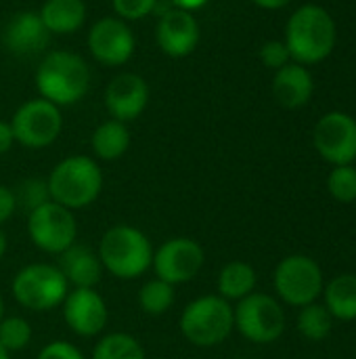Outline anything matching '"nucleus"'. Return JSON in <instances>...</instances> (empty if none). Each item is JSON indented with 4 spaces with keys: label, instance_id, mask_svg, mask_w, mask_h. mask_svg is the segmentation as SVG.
Masks as SVG:
<instances>
[{
    "label": "nucleus",
    "instance_id": "obj_1",
    "mask_svg": "<svg viewBox=\"0 0 356 359\" xmlns=\"http://www.w3.org/2000/svg\"><path fill=\"white\" fill-rule=\"evenodd\" d=\"M36 86L40 97L57 107L73 105L88 93L90 69L76 53L50 50L36 69Z\"/></svg>",
    "mask_w": 356,
    "mask_h": 359
},
{
    "label": "nucleus",
    "instance_id": "obj_2",
    "mask_svg": "<svg viewBox=\"0 0 356 359\" xmlns=\"http://www.w3.org/2000/svg\"><path fill=\"white\" fill-rule=\"evenodd\" d=\"M46 183L52 202L78 210L90 206L99 198L103 189V172L92 158L69 156L50 170Z\"/></svg>",
    "mask_w": 356,
    "mask_h": 359
},
{
    "label": "nucleus",
    "instance_id": "obj_3",
    "mask_svg": "<svg viewBox=\"0 0 356 359\" xmlns=\"http://www.w3.org/2000/svg\"><path fill=\"white\" fill-rule=\"evenodd\" d=\"M97 255L103 269L120 280H134L153 263V246L149 238L132 225H113L107 229Z\"/></svg>",
    "mask_w": 356,
    "mask_h": 359
},
{
    "label": "nucleus",
    "instance_id": "obj_4",
    "mask_svg": "<svg viewBox=\"0 0 356 359\" xmlns=\"http://www.w3.org/2000/svg\"><path fill=\"white\" fill-rule=\"evenodd\" d=\"M285 36V46L298 63H317L334 48L336 23L325 8L306 4L292 15Z\"/></svg>",
    "mask_w": 356,
    "mask_h": 359
},
{
    "label": "nucleus",
    "instance_id": "obj_5",
    "mask_svg": "<svg viewBox=\"0 0 356 359\" xmlns=\"http://www.w3.org/2000/svg\"><path fill=\"white\" fill-rule=\"evenodd\" d=\"M183 337L195 347H216L235 328V311L229 301L208 294L191 301L178 320Z\"/></svg>",
    "mask_w": 356,
    "mask_h": 359
},
{
    "label": "nucleus",
    "instance_id": "obj_6",
    "mask_svg": "<svg viewBox=\"0 0 356 359\" xmlns=\"http://www.w3.org/2000/svg\"><path fill=\"white\" fill-rule=\"evenodd\" d=\"M10 292L15 301L29 311H50L65 301L69 284L57 265L31 263L17 271Z\"/></svg>",
    "mask_w": 356,
    "mask_h": 359
},
{
    "label": "nucleus",
    "instance_id": "obj_7",
    "mask_svg": "<svg viewBox=\"0 0 356 359\" xmlns=\"http://www.w3.org/2000/svg\"><path fill=\"white\" fill-rule=\"evenodd\" d=\"M15 143H21L29 149H42L57 141L63 128L61 109L46 99L25 101L10 120Z\"/></svg>",
    "mask_w": 356,
    "mask_h": 359
},
{
    "label": "nucleus",
    "instance_id": "obj_8",
    "mask_svg": "<svg viewBox=\"0 0 356 359\" xmlns=\"http://www.w3.org/2000/svg\"><path fill=\"white\" fill-rule=\"evenodd\" d=\"M27 233L34 246H38L42 252L61 255L76 244V217L69 208L50 200L27 212Z\"/></svg>",
    "mask_w": 356,
    "mask_h": 359
},
{
    "label": "nucleus",
    "instance_id": "obj_9",
    "mask_svg": "<svg viewBox=\"0 0 356 359\" xmlns=\"http://www.w3.org/2000/svg\"><path fill=\"white\" fill-rule=\"evenodd\" d=\"M235 328L252 343H273L285 330V313L281 305L262 292H252L237 303Z\"/></svg>",
    "mask_w": 356,
    "mask_h": 359
},
{
    "label": "nucleus",
    "instance_id": "obj_10",
    "mask_svg": "<svg viewBox=\"0 0 356 359\" xmlns=\"http://www.w3.org/2000/svg\"><path fill=\"white\" fill-rule=\"evenodd\" d=\"M275 290L287 305H311L323 292L321 267L306 255L285 257L275 269Z\"/></svg>",
    "mask_w": 356,
    "mask_h": 359
},
{
    "label": "nucleus",
    "instance_id": "obj_11",
    "mask_svg": "<svg viewBox=\"0 0 356 359\" xmlns=\"http://www.w3.org/2000/svg\"><path fill=\"white\" fill-rule=\"evenodd\" d=\"M206 252L199 242L191 238H172L153 252L155 276L172 286L191 282L204 267Z\"/></svg>",
    "mask_w": 356,
    "mask_h": 359
},
{
    "label": "nucleus",
    "instance_id": "obj_12",
    "mask_svg": "<svg viewBox=\"0 0 356 359\" xmlns=\"http://www.w3.org/2000/svg\"><path fill=\"white\" fill-rule=\"evenodd\" d=\"M88 48L99 63L107 67H118L132 57L134 34L124 19L103 17L88 32Z\"/></svg>",
    "mask_w": 356,
    "mask_h": 359
},
{
    "label": "nucleus",
    "instance_id": "obj_13",
    "mask_svg": "<svg viewBox=\"0 0 356 359\" xmlns=\"http://www.w3.org/2000/svg\"><path fill=\"white\" fill-rule=\"evenodd\" d=\"M315 147L336 166L353 164L356 160V122L342 111L323 116L315 128Z\"/></svg>",
    "mask_w": 356,
    "mask_h": 359
},
{
    "label": "nucleus",
    "instance_id": "obj_14",
    "mask_svg": "<svg viewBox=\"0 0 356 359\" xmlns=\"http://www.w3.org/2000/svg\"><path fill=\"white\" fill-rule=\"evenodd\" d=\"M63 305V318L71 332L78 337H97L107 326V305L94 288H73L67 292Z\"/></svg>",
    "mask_w": 356,
    "mask_h": 359
},
{
    "label": "nucleus",
    "instance_id": "obj_15",
    "mask_svg": "<svg viewBox=\"0 0 356 359\" xmlns=\"http://www.w3.org/2000/svg\"><path fill=\"white\" fill-rule=\"evenodd\" d=\"M155 38L164 55L180 59L197 48L201 29L193 13L183 8H172L159 17Z\"/></svg>",
    "mask_w": 356,
    "mask_h": 359
},
{
    "label": "nucleus",
    "instance_id": "obj_16",
    "mask_svg": "<svg viewBox=\"0 0 356 359\" xmlns=\"http://www.w3.org/2000/svg\"><path fill=\"white\" fill-rule=\"evenodd\" d=\"M149 103V84L138 74L115 76L105 90V107L113 120H136Z\"/></svg>",
    "mask_w": 356,
    "mask_h": 359
},
{
    "label": "nucleus",
    "instance_id": "obj_17",
    "mask_svg": "<svg viewBox=\"0 0 356 359\" xmlns=\"http://www.w3.org/2000/svg\"><path fill=\"white\" fill-rule=\"evenodd\" d=\"M2 40L13 55L31 57L42 53L48 46L50 32L42 23L40 15L34 11H21L10 17L4 27Z\"/></svg>",
    "mask_w": 356,
    "mask_h": 359
},
{
    "label": "nucleus",
    "instance_id": "obj_18",
    "mask_svg": "<svg viewBox=\"0 0 356 359\" xmlns=\"http://www.w3.org/2000/svg\"><path fill=\"white\" fill-rule=\"evenodd\" d=\"M59 269L65 276L67 284L73 288H94L101 282L103 276V265L99 255L80 244H71L65 252L59 255Z\"/></svg>",
    "mask_w": 356,
    "mask_h": 359
},
{
    "label": "nucleus",
    "instance_id": "obj_19",
    "mask_svg": "<svg viewBox=\"0 0 356 359\" xmlns=\"http://www.w3.org/2000/svg\"><path fill=\"white\" fill-rule=\"evenodd\" d=\"M273 93L283 107H302L313 95V78L302 65L287 63L277 69L273 80Z\"/></svg>",
    "mask_w": 356,
    "mask_h": 359
},
{
    "label": "nucleus",
    "instance_id": "obj_20",
    "mask_svg": "<svg viewBox=\"0 0 356 359\" xmlns=\"http://www.w3.org/2000/svg\"><path fill=\"white\" fill-rule=\"evenodd\" d=\"M46 29L57 36L76 34L86 21L84 0H46L38 11Z\"/></svg>",
    "mask_w": 356,
    "mask_h": 359
},
{
    "label": "nucleus",
    "instance_id": "obj_21",
    "mask_svg": "<svg viewBox=\"0 0 356 359\" xmlns=\"http://www.w3.org/2000/svg\"><path fill=\"white\" fill-rule=\"evenodd\" d=\"M92 151L99 160L103 162H113L118 158H122L128 147H130V130L124 122L120 120H107L103 124H99L92 133L90 139Z\"/></svg>",
    "mask_w": 356,
    "mask_h": 359
},
{
    "label": "nucleus",
    "instance_id": "obj_22",
    "mask_svg": "<svg viewBox=\"0 0 356 359\" xmlns=\"http://www.w3.org/2000/svg\"><path fill=\"white\" fill-rule=\"evenodd\" d=\"M256 288V271L243 261L227 263L218 276V297L225 301H241Z\"/></svg>",
    "mask_w": 356,
    "mask_h": 359
},
{
    "label": "nucleus",
    "instance_id": "obj_23",
    "mask_svg": "<svg viewBox=\"0 0 356 359\" xmlns=\"http://www.w3.org/2000/svg\"><path fill=\"white\" fill-rule=\"evenodd\" d=\"M325 303L332 318L353 322L356 320V276H336L325 288Z\"/></svg>",
    "mask_w": 356,
    "mask_h": 359
},
{
    "label": "nucleus",
    "instance_id": "obj_24",
    "mask_svg": "<svg viewBox=\"0 0 356 359\" xmlns=\"http://www.w3.org/2000/svg\"><path fill=\"white\" fill-rule=\"evenodd\" d=\"M92 359H147L141 343L126 332L105 334L92 351Z\"/></svg>",
    "mask_w": 356,
    "mask_h": 359
},
{
    "label": "nucleus",
    "instance_id": "obj_25",
    "mask_svg": "<svg viewBox=\"0 0 356 359\" xmlns=\"http://www.w3.org/2000/svg\"><path fill=\"white\" fill-rule=\"evenodd\" d=\"M138 305L147 316H162L174 305V286L155 278L138 290Z\"/></svg>",
    "mask_w": 356,
    "mask_h": 359
},
{
    "label": "nucleus",
    "instance_id": "obj_26",
    "mask_svg": "<svg viewBox=\"0 0 356 359\" xmlns=\"http://www.w3.org/2000/svg\"><path fill=\"white\" fill-rule=\"evenodd\" d=\"M298 330L308 341H323L332 332V313L317 303L304 305L298 316Z\"/></svg>",
    "mask_w": 356,
    "mask_h": 359
},
{
    "label": "nucleus",
    "instance_id": "obj_27",
    "mask_svg": "<svg viewBox=\"0 0 356 359\" xmlns=\"http://www.w3.org/2000/svg\"><path fill=\"white\" fill-rule=\"evenodd\" d=\"M31 343V326L27 320L13 316L0 322V345L10 351H21Z\"/></svg>",
    "mask_w": 356,
    "mask_h": 359
},
{
    "label": "nucleus",
    "instance_id": "obj_28",
    "mask_svg": "<svg viewBox=\"0 0 356 359\" xmlns=\"http://www.w3.org/2000/svg\"><path fill=\"white\" fill-rule=\"evenodd\" d=\"M13 191H15V198H17V206L25 208L27 212H31L34 208L50 202L48 183L44 179H25Z\"/></svg>",
    "mask_w": 356,
    "mask_h": 359
},
{
    "label": "nucleus",
    "instance_id": "obj_29",
    "mask_svg": "<svg viewBox=\"0 0 356 359\" xmlns=\"http://www.w3.org/2000/svg\"><path fill=\"white\" fill-rule=\"evenodd\" d=\"M329 194L338 202H355L356 200V168L350 164L336 166L327 181Z\"/></svg>",
    "mask_w": 356,
    "mask_h": 359
},
{
    "label": "nucleus",
    "instance_id": "obj_30",
    "mask_svg": "<svg viewBox=\"0 0 356 359\" xmlns=\"http://www.w3.org/2000/svg\"><path fill=\"white\" fill-rule=\"evenodd\" d=\"M113 11L124 21H138L153 13L157 0H111Z\"/></svg>",
    "mask_w": 356,
    "mask_h": 359
},
{
    "label": "nucleus",
    "instance_id": "obj_31",
    "mask_svg": "<svg viewBox=\"0 0 356 359\" xmlns=\"http://www.w3.org/2000/svg\"><path fill=\"white\" fill-rule=\"evenodd\" d=\"M290 50L285 46V42H279V40H271L262 46L260 50V59L264 61L266 67H273V69H281L283 65H287L290 61Z\"/></svg>",
    "mask_w": 356,
    "mask_h": 359
},
{
    "label": "nucleus",
    "instance_id": "obj_32",
    "mask_svg": "<svg viewBox=\"0 0 356 359\" xmlns=\"http://www.w3.org/2000/svg\"><path fill=\"white\" fill-rule=\"evenodd\" d=\"M38 359H84V355L67 341H52L38 353Z\"/></svg>",
    "mask_w": 356,
    "mask_h": 359
},
{
    "label": "nucleus",
    "instance_id": "obj_33",
    "mask_svg": "<svg viewBox=\"0 0 356 359\" xmlns=\"http://www.w3.org/2000/svg\"><path fill=\"white\" fill-rule=\"evenodd\" d=\"M17 210V198L15 191L6 185H0V225L6 223Z\"/></svg>",
    "mask_w": 356,
    "mask_h": 359
},
{
    "label": "nucleus",
    "instance_id": "obj_34",
    "mask_svg": "<svg viewBox=\"0 0 356 359\" xmlns=\"http://www.w3.org/2000/svg\"><path fill=\"white\" fill-rule=\"evenodd\" d=\"M13 145H15V135H13L10 122L0 120V156L6 154Z\"/></svg>",
    "mask_w": 356,
    "mask_h": 359
},
{
    "label": "nucleus",
    "instance_id": "obj_35",
    "mask_svg": "<svg viewBox=\"0 0 356 359\" xmlns=\"http://www.w3.org/2000/svg\"><path fill=\"white\" fill-rule=\"evenodd\" d=\"M170 2L174 4V8H183V11L193 13V11H197V8L206 6L210 0H170Z\"/></svg>",
    "mask_w": 356,
    "mask_h": 359
},
{
    "label": "nucleus",
    "instance_id": "obj_36",
    "mask_svg": "<svg viewBox=\"0 0 356 359\" xmlns=\"http://www.w3.org/2000/svg\"><path fill=\"white\" fill-rule=\"evenodd\" d=\"M258 6H262V8H281V6H285L287 2H292V0H254Z\"/></svg>",
    "mask_w": 356,
    "mask_h": 359
},
{
    "label": "nucleus",
    "instance_id": "obj_37",
    "mask_svg": "<svg viewBox=\"0 0 356 359\" xmlns=\"http://www.w3.org/2000/svg\"><path fill=\"white\" fill-rule=\"evenodd\" d=\"M6 246H8V240H6L4 229L0 227V259H2V257H4V252H6Z\"/></svg>",
    "mask_w": 356,
    "mask_h": 359
},
{
    "label": "nucleus",
    "instance_id": "obj_38",
    "mask_svg": "<svg viewBox=\"0 0 356 359\" xmlns=\"http://www.w3.org/2000/svg\"><path fill=\"white\" fill-rule=\"evenodd\" d=\"M0 359H10V353H8L2 345H0Z\"/></svg>",
    "mask_w": 356,
    "mask_h": 359
},
{
    "label": "nucleus",
    "instance_id": "obj_39",
    "mask_svg": "<svg viewBox=\"0 0 356 359\" xmlns=\"http://www.w3.org/2000/svg\"><path fill=\"white\" fill-rule=\"evenodd\" d=\"M4 320V301H2V297H0V322Z\"/></svg>",
    "mask_w": 356,
    "mask_h": 359
}]
</instances>
